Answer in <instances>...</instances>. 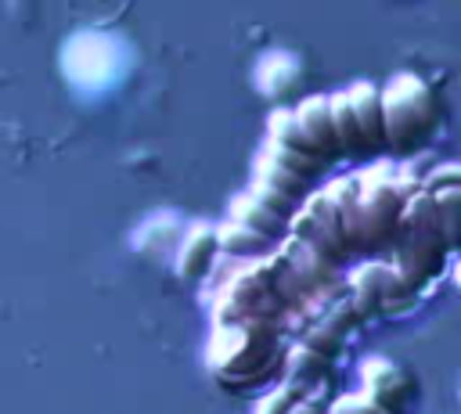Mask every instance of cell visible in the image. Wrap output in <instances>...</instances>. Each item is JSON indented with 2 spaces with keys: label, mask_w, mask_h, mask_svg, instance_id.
<instances>
[{
  "label": "cell",
  "mask_w": 461,
  "mask_h": 414,
  "mask_svg": "<svg viewBox=\"0 0 461 414\" xmlns=\"http://www.w3.org/2000/svg\"><path fill=\"white\" fill-rule=\"evenodd\" d=\"M418 180H421L418 169L396 166L389 158H382L360 173L328 180L324 191L335 202L346 248L349 252H378V248L393 245L400 205L418 187Z\"/></svg>",
  "instance_id": "1"
},
{
  "label": "cell",
  "mask_w": 461,
  "mask_h": 414,
  "mask_svg": "<svg viewBox=\"0 0 461 414\" xmlns=\"http://www.w3.org/2000/svg\"><path fill=\"white\" fill-rule=\"evenodd\" d=\"M281 320H227L212 328L205 364L223 389H256L281 367Z\"/></svg>",
  "instance_id": "2"
},
{
  "label": "cell",
  "mask_w": 461,
  "mask_h": 414,
  "mask_svg": "<svg viewBox=\"0 0 461 414\" xmlns=\"http://www.w3.org/2000/svg\"><path fill=\"white\" fill-rule=\"evenodd\" d=\"M382 101V140L396 155H414L429 144L439 126V101L418 72H393L378 86Z\"/></svg>",
  "instance_id": "3"
},
{
  "label": "cell",
  "mask_w": 461,
  "mask_h": 414,
  "mask_svg": "<svg viewBox=\"0 0 461 414\" xmlns=\"http://www.w3.org/2000/svg\"><path fill=\"white\" fill-rule=\"evenodd\" d=\"M281 313H285V306L267 288V281H263V274L256 270L252 259H241L238 266H230L227 281H220V295H216V310H212L216 324H227V320H281Z\"/></svg>",
  "instance_id": "4"
},
{
  "label": "cell",
  "mask_w": 461,
  "mask_h": 414,
  "mask_svg": "<svg viewBox=\"0 0 461 414\" xmlns=\"http://www.w3.org/2000/svg\"><path fill=\"white\" fill-rule=\"evenodd\" d=\"M349 302L357 310L360 320L382 313V310H396V306H411L414 302V288L403 284V277L393 270L389 259H367L360 266L349 270Z\"/></svg>",
  "instance_id": "5"
},
{
  "label": "cell",
  "mask_w": 461,
  "mask_h": 414,
  "mask_svg": "<svg viewBox=\"0 0 461 414\" xmlns=\"http://www.w3.org/2000/svg\"><path fill=\"white\" fill-rule=\"evenodd\" d=\"M288 234L303 238L306 245H313L317 252L331 256L335 263H342L349 256L346 238H342V223H339V212H335V202L328 198L324 187L303 194V202L288 216Z\"/></svg>",
  "instance_id": "6"
},
{
  "label": "cell",
  "mask_w": 461,
  "mask_h": 414,
  "mask_svg": "<svg viewBox=\"0 0 461 414\" xmlns=\"http://www.w3.org/2000/svg\"><path fill=\"white\" fill-rule=\"evenodd\" d=\"M360 382H364L360 392L367 400H375L389 414H403L411 407V400H414L411 374L400 364H393L389 356H364L360 360Z\"/></svg>",
  "instance_id": "7"
},
{
  "label": "cell",
  "mask_w": 461,
  "mask_h": 414,
  "mask_svg": "<svg viewBox=\"0 0 461 414\" xmlns=\"http://www.w3.org/2000/svg\"><path fill=\"white\" fill-rule=\"evenodd\" d=\"M310 191V180H303V176H295V173H288L285 166H277L274 158H267L263 151L256 155V162H252V187H249V194H256L263 205H270L274 212H281L285 220L295 212V205L303 202V194Z\"/></svg>",
  "instance_id": "8"
},
{
  "label": "cell",
  "mask_w": 461,
  "mask_h": 414,
  "mask_svg": "<svg viewBox=\"0 0 461 414\" xmlns=\"http://www.w3.org/2000/svg\"><path fill=\"white\" fill-rule=\"evenodd\" d=\"M393 241H411L418 248H429V252H447V238H443V227H439V216H436V205H432V194L414 187L403 205H400V216H396V238Z\"/></svg>",
  "instance_id": "9"
},
{
  "label": "cell",
  "mask_w": 461,
  "mask_h": 414,
  "mask_svg": "<svg viewBox=\"0 0 461 414\" xmlns=\"http://www.w3.org/2000/svg\"><path fill=\"white\" fill-rule=\"evenodd\" d=\"M292 119H295V130L303 133L306 148L321 158V162H331L339 158V140H335V130H331V115H328V94H310L303 97L295 108H292Z\"/></svg>",
  "instance_id": "10"
},
{
  "label": "cell",
  "mask_w": 461,
  "mask_h": 414,
  "mask_svg": "<svg viewBox=\"0 0 461 414\" xmlns=\"http://www.w3.org/2000/svg\"><path fill=\"white\" fill-rule=\"evenodd\" d=\"M277 252L285 256V263L295 270V277L303 281L306 292H321V288H331L339 284V263L324 252H317L313 245H306L303 238L295 234H285L277 241Z\"/></svg>",
  "instance_id": "11"
},
{
  "label": "cell",
  "mask_w": 461,
  "mask_h": 414,
  "mask_svg": "<svg viewBox=\"0 0 461 414\" xmlns=\"http://www.w3.org/2000/svg\"><path fill=\"white\" fill-rule=\"evenodd\" d=\"M216 259H220L216 227L198 223V227H191V234L184 238V245H180V252H176V277L198 284V281H205V277L212 274Z\"/></svg>",
  "instance_id": "12"
},
{
  "label": "cell",
  "mask_w": 461,
  "mask_h": 414,
  "mask_svg": "<svg viewBox=\"0 0 461 414\" xmlns=\"http://www.w3.org/2000/svg\"><path fill=\"white\" fill-rule=\"evenodd\" d=\"M346 101H349V112L357 119V130L364 137V148L375 151V148H385L382 140V101H378V86L367 83V79H357L346 86Z\"/></svg>",
  "instance_id": "13"
},
{
  "label": "cell",
  "mask_w": 461,
  "mask_h": 414,
  "mask_svg": "<svg viewBox=\"0 0 461 414\" xmlns=\"http://www.w3.org/2000/svg\"><path fill=\"white\" fill-rule=\"evenodd\" d=\"M443 259H447V252H429V248H418V245H411V241H393V256H389L393 270H396V274L403 277V284H411L414 292H418L425 281H432V277L439 274Z\"/></svg>",
  "instance_id": "14"
},
{
  "label": "cell",
  "mask_w": 461,
  "mask_h": 414,
  "mask_svg": "<svg viewBox=\"0 0 461 414\" xmlns=\"http://www.w3.org/2000/svg\"><path fill=\"white\" fill-rule=\"evenodd\" d=\"M252 263H256V270L263 274L267 288L277 295V302H281L285 310H295V306H303V299H306V288H303V281L295 277V270L285 263V256H281L277 248H270V252L256 256Z\"/></svg>",
  "instance_id": "15"
},
{
  "label": "cell",
  "mask_w": 461,
  "mask_h": 414,
  "mask_svg": "<svg viewBox=\"0 0 461 414\" xmlns=\"http://www.w3.org/2000/svg\"><path fill=\"white\" fill-rule=\"evenodd\" d=\"M281 367H285V382H295L303 392L313 389V385H324V382L331 378V360L321 356L317 349L303 346V342L285 346V353H281Z\"/></svg>",
  "instance_id": "16"
},
{
  "label": "cell",
  "mask_w": 461,
  "mask_h": 414,
  "mask_svg": "<svg viewBox=\"0 0 461 414\" xmlns=\"http://www.w3.org/2000/svg\"><path fill=\"white\" fill-rule=\"evenodd\" d=\"M230 220H238V223H245V227H252V230H259V234H267V238H274V241H281L285 234H288V220L281 216V212H274L270 205H263L256 194H249V191H241L234 202H230Z\"/></svg>",
  "instance_id": "17"
},
{
  "label": "cell",
  "mask_w": 461,
  "mask_h": 414,
  "mask_svg": "<svg viewBox=\"0 0 461 414\" xmlns=\"http://www.w3.org/2000/svg\"><path fill=\"white\" fill-rule=\"evenodd\" d=\"M216 241H220V252H227L230 259H256V256H263V252H270L277 245L274 238H267V234H259V230H252V227H245L238 220L220 223L216 227Z\"/></svg>",
  "instance_id": "18"
},
{
  "label": "cell",
  "mask_w": 461,
  "mask_h": 414,
  "mask_svg": "<svg viewBox=\"0 0 461 414\" xmlns=\"http://www.w3.org/2000/svg\"><path fill=\"white\" fill-rule=\"evenodd\" d=\"M328 115H331V130H335V140H339V151L342 155H364V137L357 130V119L349 112V101H346V90H335L328 94Z\"/></svg>",
  "instance_id": "19"
},
{
  "label": "cell",
  "mask_w": 461,
  "mask_h": 414,
  "mask_svg": "<svg viewBox=\"0 0 461 414\" xmlns=\"http://www.w3.org/2000/svg\"><path fill=\"white\" fill-rule=\"evenodd\" d=\"M429 194H432V205H436V216H439L447 248L454 252L457 241H461V184H447V187H436Z\"/></svg>",
  "instance_id": "20"
},
{
  "label": "cell",
  "mask_w": 461,
  "mask_h": 414,
  "mask_svg": "<svg viewBox=\"0 0 461 414\" xmlns=\"http://www.w3.org/2000/svg\"><path fill=\"white\" fill-rule=\"evenodd\" d=\"M263 155L267 158H274L277 166H285L288 173H295V176H303V180H317L321 173H324V166L328 162H321L317 155H306V151H295V148H285V144H274V140H267L263 144Z\"/></svg>",
  "instance_id": "21"
},
{
  "label": "cell",
  "mask_w": 461,
  "mask_h": 414,
  "mask_svg": "<svg viewBox=\"0 0 461 414\" xmlns=\"http://www.w3.org/2000/svg\"><path fill=\"white\" fill-rule=\"evenodd\" d=\"M295 342H303V346H310V349H317L321 356H328L331 364L346 353V338L342 335H335V331H328L324 324H317V320H306V328L295 335Z\"/></svg>",
  "instance_id": "22"
},
{
  "label": "cell",
  "mask_w": 461,
  "mask_h": 414,
  "mask_svg": "<svg viewBox=\"0 0 461 414\" xmlns=\"http://www.w3.org/2000/svg\"><path fill=\"white\" fill-rule=\"evenodd\" d=\"M299 396H303V389H299L295 382H277L270 392H263V396L256 400V410H252V414H285Z\"/></svg>",
  "instance_id": "23"
},
{
  "label": "cell",
  "mask_w": 461,
  "mask_h": 414,
  "mask_svg": "<svg viewBox=\"0 0 461 414\" xmlns=\"http://www.w3.org/2000/svg\"><path fill=\"white\" fill-rule=\"evenodd\" d=\"M328 410L331 414H389V410H382L375 400H367L364 392H349V396H335L331 403H328Z\"/></svg>",
  "instance_id": "24"
},
{
  "label": "cell",
  "mask_w": 461,
  "mask_h": 414,
  "mask_svg": "<svg viewBox=\"0 0 461 414\" xmlns=\"http://www.w3.org/2000/svg\"><path fill=\"white\" fill-rule=\"evenodd\" d=\"M447 184H461V166L457 162H439V166L425 169L421 180H418L421 191H436V187H447Z\"/></svg>",
  "instance_id": "25"
},
{
  "label": "cell",
  "mask_w": 461,
  "mask_h": 414,
  "mask_svg": "<svg viewBox=\"0 0 461 414\" xmlns=\"http://www.w3.org/2000/svg\"><path fill=\"white\" fill-rule=\"evenodd\" d=\"M328 403H331V400H328V382H324V385L306 389V392H303V396H299L285 414H324V410H328Z\"/></svg>",
  "instance_id": "26"
},
{
  "label": "cell",
  "mask_w": 461,
  "mask_h": 414,
  "mask_svg": "<svg viewBox=\"0 0 461 414\" xmlns=\"http://www.w3.org/2000/svg\"><path fill=\"white\" fill-rule=\"evenodd\" d=\"M324 414H331V410H324Z\"/></svg>",
  "instance_id": "27"
}]
</instances>
